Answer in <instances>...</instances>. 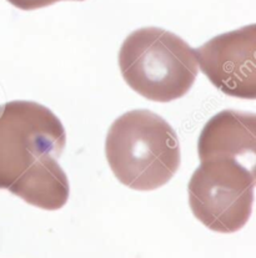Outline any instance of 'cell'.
<instances>
[{
    "mask_svg": "<svg viewBox=\"0 0 256 258\" xmlns=\"http://www.w3.org/2000/svg\"><path fill=\"white\" fill-rule=\"evenodd\" d=\"M58 2H62V0H55V3ZM74 2H84V0H74Z\"/></svg>",
    "mask_w": 256,
    "mask_h": 258,
    "instance_id": "9",
    "label": "cell"
},
{
    "mask_svg": "<svg viewBox=\"0 0 256 258\" xmlns=\"http://www.w3.org/2000/svg\"><path fill=\"white\" fill-rule=\"evenodd\" d=\"M195 50L197 67L221 93L256 97V25L220 34Z\"/></svg>",
    "mask_w": 256,
    "mask_h": 258,
    "instance_id": "5",
    "label": "cell"
},
{
    "mask_svg": "<svg viewBox=\"0 0 256 258\" xmlns=\"http://www.w3.org/2000/svg\"><path fill=\"white\" fill-rule=\"evenodd\" d=\"M13 7L20 10H36L55 4V0H7Z\"/></svg>",
    "mask_w": 256,
    "mask_h": 258,
    "instance_id": "8",
    "label": "cell"
},
{
    "mask_svg": "<svg viewBox=\"0 0 256 258\" xmlns=\"http://www.w3.org/2000/svg\"><path fill=\"white\" fill-rule=\"evenodd\" d=\"M105 155L115 177L135 191H154L166 185L181 164L175 130L146 109L125 112L112 123Z\"/></svg>",
    "mask_w": 256,
    "mask_h": 258,
    "instance_id": "1",
    "label": "cell"
},
{
    "mask_svg": "<svg viewBox=\"0 0 256 258\" xmlns=\"http://www.w3.org/2000/svg\"><path fill=\"white\" fill-rule=\"evenodd\" d=\"M67 134L41 104L17 100L0 105V188L8 189L36 160L62 156Z\"/></svg>",
    "mask_w": 256,
    "mask_h": 258,
    "instance_id": "4",
    "label": "cell"
},
{
    "mask_svg": "<svg viewBox=\"0 0 256 258\" xmlns=\"http://www.w3.org/2000/svg\"><path fill=\"white\" fill-rule=\"evenodd\" d=\"M125 83L155 102L185 96L197 76L195 50L184 39L162 28H141L129 34L119 51Z\"/></svg>",
    "mask_w": 256,
    "mask_h": 258,
    "instance_id": "2",
    "label": "cell"
},
{
    "mask_svg": "<svg viewBox=\"0 0 256 258\" xmlns=\"http://www.w3.org/2000/svg\"><path fill=\"white\" fill-rule=\"evenodd\" d=\"M8 189L26 204L46 211L64 207L70 194L67 173L53 155L36 160Z\"/></svg>",
    "mask_w": 256,
    "mask_h": 258,
    "instance_id": "7",
    "label": "cell"
},
{
    "mask_svg": "<svg viewBox=\"0 0 256 258\" xmlns=\"http://www.w3.org/2000/svg\"><path fill=\"white\" fill-rule=\"evenodd\" d=\"M255 183V168L239 160H202L187 186L192 215L214 232H237L251 216Z\"/></svg>",
    "mask_w": 256,
    "mask_h": 258,
    "instance_id": "3",
    "label": "cell"
},
{
    "mask_svg": "<svg viewBox=\"0 0 256 258\" xmlns=\"http://www.w3.org/2000/svg\"><path fill=\"white\" fill-rule=\"evenodd\" d=\"M256 116L252 112L224 110L207 122L197 141L200 161L211 157L255 159ZM244 164V162H242Z\"/></svg>",
    "mask_w": 256,
    "mask_h": 258,
    "instance_id": "6",
    "label": "cell"
}]
</instances>
